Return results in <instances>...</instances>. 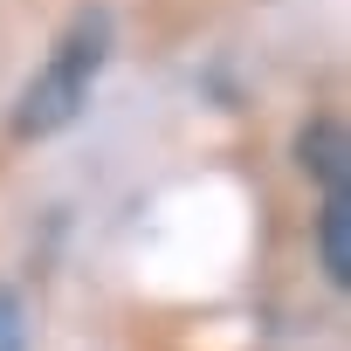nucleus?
Wrapping results in <instances>:
<instances>
[{
  "instance_id": "f257e3e1",
  "label": "nucleus",
  "mask_w": 351,
  "mask_h": 351,
  "mask_svg": "<svg viewBox=\"0 0 351 351\" xmlns=\"http://www.w3.org/2000/svg\"><path fill=\"white\" fill-rule=\"evenodd\" d=\"M104 62H110V14H104V8L69 14V28L56 35L49 62L21 83L8 131H14V138H56V131H69V124L83 117V104H90Z\"/></svg>"
},
{
  "instance_id": "f03ea898",
  "label": "nucleus",
  "mask_w": 351,
  "mask_h": 351,
  "mask_svg": "<svg viewBox=\"0 0 351 351\" xmlns=\"http://www.w3.org/2000/svg\"><path fill=\"white\" fill-rule=\"evenodd\" d=\"M296 165L324 193H344L351 186V131H344V117H310L296 131Z\"/></svg>"
},
{
  "instance_id": "7ed1b4c3",
  "label": "nucleus",
  "mask_w": 351,
  "mask_h": 351,
  "mask_svg": "<svg viewBox=\"0 0 351 351\" xmlns=\"http://www.w3.org/2000/svg\"><path fill=\"white\" fill-rule=\"evenodd\" d=\"M317 269L330 289H351V186L324 193L317 207Z\"/></svg>"
},
{
  "instance_id": "20e7f679",
  "label": "nucleus",
  "mask_w": 351,
  "mask_h": 351,
  "mask_svg": "<svg viewBox=\"0 0 351 351\" xmlns=\"http://www.w3.org/2000/svg\"><path fill=\"white\" fill-rule=\"evenodd\" d=\"M0 351H28V310L8 282H0Z\"/></svg>"
}]
</instances>
